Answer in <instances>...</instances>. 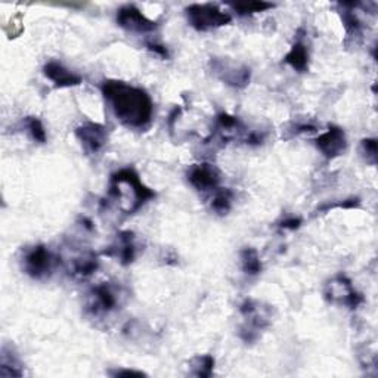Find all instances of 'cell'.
Segmentation results:
<instances>
[{
    "label": "cell",
    "mask_w": 378,
    "mask_h": 378,
    "mask_svg": "<svg viewBox=\"0 0 378 378\" xmlns=\"http://www.w3.org/2000/svg\"><path fill=\"white\" fill-rule=\"evenodd\" d=\"M232 202H234V193L229 188H217L213 193L210 207L213 212L217 214L223 216L228 214L232 209Z\"/></svg>",
    "instance_id": "e0dca14e"
},
{
    "label": "cell",
    "mask_w": 378,
    "mask_h": 378,
    "mask_svg": "<svg viewBox=\"0 0 378 378\" xmlns=\"http://www.w3.org/2000/svg\"><path fill=\"white\" fill-rule=\"evenodd\" d=\"M232 8L239 15H250V13L263 12L266 9H270V8H273V5L266 4V2H250V4H236V5H232Z\"/></svg>",
    "instance_id": "7402d4cb"
},
{
    "label": "cell",
    "mask_w": 378,
    "mask_h": 378,
    "mask_svg": "<svg viewBox=\"0 0 378 378\" xmlns=\"http://www.w3.org/2000/svg\"><path fill=\"white\" fill-rule=\"evenodd\" d=\"M118 304V294L111 284H99L93 287L88 294L86 307L92 315H105L113 312Z\"/></svg>",
    "instance_id": "52a82bcc"
},
{
    "label": "cell",
    "mask_w": 378,
    "mask_h": 378,
    "mask_svg": "<svg viewBox=\"0 0 378 378\" xmlns=\"http://www.w3.org/2000/svg\"><path fill=\"white\" fill-rule=\"evenodd\" d=\"M362 148V154L365 156L367 161L375 164L377 163V141L375 139H364L360 144Z\"/></svg>",
    "instance_id": "603a6c76"
},
{
    "label": "cell",
    "mask_w": 378,
    "mask_h": 378,
    "mask_svg": "<svg viewBox=\"0 0 378 378\" xmlns=\"http://www.w3.org/2000/svg\"><path fill=\"white\" fill-rule=\"evenodd\" d=\"M239 265L244 273H247L248 277H257L263 269L260 256L257 253V250L247 247L239 251Z\"/></svg>",
    "instance_id": "2e32d148"
},
{
    "label": "cell",
    "mask_w": 378,
    "mask_h": 378,
    "mask_svg": "<svg viewBox=\"0 0 378 378\" xmlns=\"http://www.w3.org/2000/svg\"><path fill=\"white\" fill-rule=\"evenodd\" d=\"M213 73L227 84L236 89H243L250 83L251 71L246 65H238L228 59H212Z\"/></svg>",
    "instance_id": "8992f818"
},
{
    "label": "cell",
    "mask_w": 378,
    "mask_h": 378,
    "mask_svg": "<svg viewBox=\"0 0 378 378\" xmlns=\"http://www.w3.org/2000/svg\"><path fill=\"white\" fill-rule=\"evenodd\" d=\"M316 148L322 152V156L326 159H336L341 156L348 148L346 133L341 127L331 125L328 130L321 133L315 139Z\"/></svg>",
    "instance_id": "8fae6325"
},
{
    "label": "cell",
    "mask_w": 378,
    "mask_h": 378,
    "mask_svg": "<svg viewBox=\"0 0 378 378\" xmlns=\"http://www.w3.org/2000/svg\"><path fill=\"white\" fill-rule=\"evenodd\" d=\"M216 360L212 355H198L191 359L189 367H191V374L201 378H209L213 375Z\"/></svg>",
    "instance_id": "ac0fdd59"
},
{
    "label": "cell",
    "mask_w": 378,
    "mask_h": 378,
    "mask_svg": "<svg viewBox=\"0 0 378 378\" xmlns=\"http://www.w3.org/2000/svg\"><path fill=\"white\" fill-rule=\"evenodd\" d=\"M101 91L115 118L123 126L144 129L151 123L154 104L144 89L125 81L107 80L102 83Z\"/></svg>",
    "instance_id": "6da1fadb"
},
{
    "label": "cell",
    "mask_w": 378,
    "mask_h": 378,
    "mask_svg": "<svg viewBox=\"0 0 378 378\" xmlns=\"http://www.w3.org/2000/svg\"><path fill=\"white\" fill-rule=\"evenodd\" d=\"M147 47L151 50L152 54H156L161 58H168V50L164 45L157 43V42H147Z\"/></svg>",
    "instance_id": "d4e9b609"
},
{
    "label": "cell",
    "mask_w": 378,
    "mask_h": 378,
    "mask_svg": "<svg viewBox=\"0 0 378 378\" xmlns=\"http://www.w3.org/2000/svg\"><path fill=\"white\" fill-rule=\"evenodd\" d=\"M188 182L200 193H214L220 185V171L210 163L194 164L188 170Z\"/></svg>",
    "instance_id": "30bf717a"
},
{
    "label": "cell",
    "mask_w": 378,
    "mask_h": 378,
    "mask_svg": "<svg viewBox=\"0 0 378 378\" xmlns=\"http://www.w3.org/2000/svg\"><path fill=\"white\" fill-rule=\"evenodd\" d=\"M0 375L2 377H21V365L12 353H6V349L2 350V360H0Z\"/></svg>",
    "instance_id": "ffe728a7"
},
{
    "label": "cell",
    "mask_w": 378,
    "mask_h": 378,
    "mask_svg": "<svg viewBox=\"0 0 378 378\" xmlns=\"http://www.w3.org/2000/svg\"><path fill=\"white\" fill-rule=\"evenodd\" d=\"M303 220L300 217H296V216H290V217H285L280 222V228L281 229H287V231H296L302 227Z\"/></svg>",
    "instance_id": "cb8c5ba5"
},
{
    "label": "cell",
    "mask_w": 378,
    "mask_h": 378,
    "mask_svg": "<svg viewBox=\"0 0 378 378\" xmlns=\"http://www.w3.org/2000/svg\"><path fill=\"white\" fill-rule=\"evenodd\" d=\"M57 265V257L46 246H34L24 250L21 266L23 270L33 280L49 278Z\"/></svg>",
    "instance_id": "3957f363"
},
{
    "label": "cell",
    "mask_w": 378,
    "mask_h": 378,
    "mask_svg": "<svg viewBox=\"0 0 378 378\" xmlns=\"http://www.w3.org/2000/svg\"><path fill=\"white\" fill-rule=\"evenodd\" d=\"M43 74L52 81L57 88H73L81 83V77L58 61H49L43 67Z\"/></svg>",
    "instance_id": "4fadbf2b"
},
{
    "label": "cell",
    "mask_w": 378,
    "mask_h": 378,
    "mask_svg": "<svg viewBox=\"0 0 378 378\" xmlns=\"http://www.w3.org/2000/svg\"><path fill=\"white\" fill-rule=\"evenodd\" d=\"M284 62L290 65L297 73H304L309 70V49L302 40H297L288 54L284 57Z\"/></svg>",
    "instance_id": "5bb4252c"
},
{
    "label": "cell",
    "mask_w": 378,
    "mask_h": 378,
    "mask_svg": "<svg viewBox=\"0 0 378 378\" xmlns=\"http://www.w3.org/2000/svg\"><path fill=\"white\" fill-rule=\"evenodd\" d=\"M110 257H114L123 266L133 263L136 257V246H134V235L130 231H123L117 235L115 243L104 253Z\"/></svg>",
    "instance_id": "7c38bea8"
},
{
    "label": "cell",
    "mask_w": 378,
    "mask_h": 378,
    "mask_svg": "<svg viewBox=\"0 0 378 378\" xmlns=\"http://www.w3.org/2000/svg\"><path fill=\"white\" fill-rule=\"evenodd\" d=\"M98 268H99L98 256L95 253H84L73 260L70 270L71 275H74L77 278H88L93 272H96Z\"/></svg>",
    "instance_id": "9a60e30c"
},
{
    "label": "cell",
    "mask_w": 378,
    "mask_h": 378,
    "mask_svg": "<svg viewBox=\"0 0 378 378\" xmlns=\"http://www.w3.org/2000/svg\"><path fill=\"white\" fill-rule=\"evenodd\" d=\"M107 197L118 210L126 214H133L145 202L156 198V193L144 185L133 168L127 167L115 171L111 176Z\"/></svg>",
    "instance_id": "7a4b0ae2"
},
{
    "label": "cell",
    "mask_w": 378,
    "mask_h": 378,
    "mask_svg": "<svg viewBox=\"0 0 378 378\" xmlns=\"http://www.w3.org/2000/svg\"><path fill=\"white\" fill-rule=\"evenodd\" d=\"M341 16H343V24H345L346 31H348V36H350V38L360 36V31H362V24H360L357 15L345 8V11L341 12Z\"/></svg>",
    "instance_id": "44dd1931"
},
{
    "label": "cell",
    "mask_w": 378,
    "mask_h": 378,
    "mask_svg": "<svg viewBox=\"0 0 378 378\" xmlns=\"http://www.w3.org/2000/svg\"><path fill=\"white\" fill-rule=\"evenodd\" d=\"M117 24L126 31L136 34H147L156 31L159 24L152 21L133 5H126L117 12Z\"/></svg>",
    "instance_id": "ba28073f"
},
{
    "label": "cell",
    "mask_w": 378,
    "mask_h": 378,
    "mask_svg": "<svg viewBox=\"0 0 378 378\" xmlns=\"http://www.w3.org/2000/svg\"><path fill=\"white\" fill-rule=\"evenodd\" d=\"M113 375L115 377H120V375H145L144 372H139V371H122V370H117L115 372H113Z\"/></svg>",
    "instance_id": "484cf974"
},
{
    "label": "cell",
    "mask_w": 378,
    "mask_h": 378,
    "mask_svg": "<svg viewBox=\"0 0 378 378\" xmlns=\"http://www.w3.org/2000/svg\"><path fill=\"white\" fill-rule=\"evenodd\" d=\"M186 18L198 31H209L217 27H223L232 21V16L222 11L219 6L205 4V5H191L186 8Z\"/></svg>",
    "instance_id": "277c9868"
},
{
    "label": "cell",
    "mask_w": 378,
    "mask_h": 378,
    "mask_svg": "<svg viewBox=\"0 0 378 378\" xmlns=\"http://www.w3.org/2000/svg\"><path fill=\"white\" fill-rule=\"evenodd\" d=\"M23 126L25 132L30 134L31 139L38 144H45L47 139V134L45 130L43 123L38 117H25L23 120Z\"/></svg>",
    "instance_id": "d6986e66"
},
{
    "label": "cell",
    "mask_w": 378,
    "mask_h": 378,
    "mask_svg": "<svg viewBox=\"0 0 378 378\" xmlns=\"http://www.w3.org/2000/svg\"><path fill=\"white\" fill-rule=\"evenodd\" d=\"M323 296L330 303L345 304L350 309H356L359 304L364 303V297L353 288L350 280L345 275H337L326 284Z\"/></svg>",
    "instance_id": "5b68a950"
},
{
    "label": "cell",
    "mask_w": 378,
    "mask_h": 378,
    "mask_svg": "<svg viewBox=\"0 0 378 378\" xmlns=\"http://www.w3.org/2000/svg\"><path fill=\"white\" fill-rule=\"evenodd\" d=\"M76 137L80 142L84 152L98 154L102 148L107 145L108 132L104 125L88 122L83 123L76 129Z\"/></svg>",
    "instance_id": "9c48e42d"
}]
</instances>
